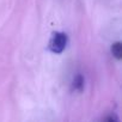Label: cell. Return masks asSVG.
<instances>
[{"label": "cell", "instance_id": "6da1fadb", "mask_svg": "<svg viewBox=\"0 0 122 122\" xmlns=\"http://www.w3.org/2000/svg\"><path fill=\"white\" fill-rule=\"evenodd\" d=\"M66 44H67V35L64 32L55 31V32H53V35L50 37L48 48L50 51H53L55 54H60L65 50Z\"/></svg>", "mask_w": 122, "mask_h": 122}, {"label": "cell", "instance_id": "7a4b0ae2", "mask_svg": "<svg viewBox=\"0 0 122 122\" xmlns=\"http://www.w3.org/2000/svg\"><path fill=\"white\" fill-rule=\"evenodd\" d=\"M111 53L117 60H121L122 59V43L121 42H115L111 46Z\"/></svg>", "mask_w": 122, "mask_h": 122}, {"label": "cell", "instance_id": "3957f363", "mask_svg": "<svg viewBox=\"0 0 122 122\" xmlns=\"http://www.w3.org/2000/svg\"><path fill=\"white\" fill-rule=\"evenodd\" d=\"M73 89L76 91H79V92L83 91V89H84V78H83L81 74H78L74 78V80H73Z\"/></svg>", "mask_w": 122, "mask_h": 122}, {"label": "cell", "instance_id": "277c9868", "mask_svg": "<svg viewBox=\"0 0 122 122\" xmlns=\"http://www.w3.org/2000/svg\"><path fill=\"white\" fill-rule=\"evenodd\" d=\"M104 121H117V117H114V116H109V117H105L103 118Z\"/></svg>", "mask_w": 122, "mask_h": 122}]
</instances>
